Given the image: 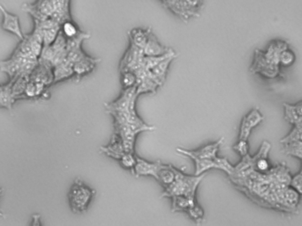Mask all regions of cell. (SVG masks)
Returning <instances> with one entry per match:
<instances>
[{"label": "cell", "instance_id": "obj_15", "mask_svg": "<svg viewBox=\"0 0 302 226\" xmlns=\"http://www.w3.org/2000/svg\"><path fill=\"white\" fill-rule=\"evenodd\" d=\"M52 74H53L52 84H55L58 82L74 77V67H73V65L70 62H68L67 60L63 63L59 64L58 66L53 67Z\"/></svg>", "mask_w": 302, "mask_h": 226}, {"label": "cell", "instance_id": "obj_40", "mask_svg": "<svg viewBox=\"0 0 302 226\" xmlns=\"http://www.w3.org/2000/svg\"><path fill=\"white\" fill-rule=\"evenodd\" d=\"M299 173L302 174V160H301V168H300V171H299Z\"/></svg>", "mask_w": 302, "mask_h": 226}, {"label": "cell", "instance_id": "obj_8", "mask_svg": "<svg viewBox=\"0 0 302 226\" xmlns=\"http://www.w3.org/2000/svg\"><path fill=\"white\" fill-rule=\"evenodd\" d=\"M0 12L3 15V21L1 24V28L3 29V30L14 34L22 41L24 40L25 36L23 35V31H22L18 16L9 13L2 5H0Z\"/></svg>", "mask_w": 302, "mask_h": 226}, {"label": "cell", "instance_id": "obj_12", "mask_svg": "<svg viewBox=\"0 0 302 226\" xmlns=\"http://www.w3.org/2000/svg\"><path fill=\"white\" fill-rule=\"evenodd\" d=\"M100 61L101 60L99 59H96V58L88 56L84 60L74 64L73 65L74 77L77 79L78 81H80L82 77H84L85 75L91 73Z\"/></svg>", "mask_w": 302, "mask_h": 226}, {"label": "cell", "instance_id": "obj_5", "mask_svg": "<svg viewBox=\"0 0 302 226\" xmlns=\"http://www.w3.org/2000/svg\"><path fill=\"white\" fill-rule=\"evenodd\" d=\"M224 141V138L218 141L205 145L202 148L195 150H188L186 148H178L177 151L183 156H188L192 160L195 159H216L218 157L219 148Z\"/></svg>", "mask_w": 302, "mask_h": 226}, {"label": "cell", "instance_id": "obj_19", "mask_svg": "<svg viewBox=\"0 0 302 226\" xmlns=\"http://www.w3.org/2000/svg\"><path fill=\"white\" fill-rule=\"evenodd\" d=\"M284 118L292 125L302 121V102L297 104H284Z\"/></svg>", "mask_w": 302, "mask_h": 226}, {"label": "cell", "instance_id": "obj_1", "mask_svg": "<svg viewBox=\"0 0 302 226\" xmlns=\"http://www.w3.org/2000/svg\"><path fill=\"white\" fill-rule=\"evenodd\" d=\"M136 87L122 90L120 96L111 103L105 104V109L114 121V134L121 139L125 152L134 153L135 139L140 133L156 129L144 122L137 114Z\"/></svg>", "mask_w": 302, "mask_h": 226}, {"label": "cell", "instance_id": "obj_17", "mask_svg": "<svg viewBox=\"0 0 302 226\" xmlns=\"http://www.w3.org/2000/svg\"><path fill=\"white\" fill-rule=\"evenodd\" d=\"M14 80H10L8 83L3 85V89L0 93V108L8 109L9 111H11L12 108L16 101V98L14 96L13 90H12Z\"/></svg>", "mask_w": 302, "mask_h": 226}, {"label": "cell", "instance_id": "obj_30", "mask_svg": "<svg viewBox=\"0 0 302 226\" xmlns=\"http://www.w3.org/2000/svg\"><path fill=\"white\" fill-rule=\"evenodd\" d=\"M187 213L191 217L192 220L195 221L196 223L200 224L201 222H203L204 212H203V208H201V206L198 205V203L194 205L193 207L189 208Z\"/></svg>", "mask_w": 302, "mask_h": 226}, {"label": "cell", "instance_id": "obj_23", "mask_svg": "<svg viewBox=\"0 0 302 226\" xmlns=\"http://www.w3.org/2000/svg\"><path fill=\"white\" fill-rule=\"evenodd\" d=\"M60 32L62 33L63 36L67 39H71L74 37H77L81 31L79 27L76 25V23H74L72 20L63 23L60 27Z\"/></svg>", "mask_w": 302, "mask_h": 226}, {"label": "cell", "instance_id": "obj_34", "mask_svg": "<svg viewBox=\"0 0 302 226\" xmlns=\"http://www.w3.org/2000/svg\"><path fill=\"white\" fill-rule=\"evenodd\" d=\"M233 149L235 150L236 152L239 153L241 157H245V156L249 155V153H248V142H247V141L239 140V141L233 146Z\"/></svg>", "mask_w": 302, "mask_h": 226}, {"label": "cell", "instance_id": "obj_9", "mask_svg": "<svg viewBox=\"0 0 302 226\" xmlns=\"http://www.w3.org/2000/svg\"><path fill=\"white\" fill-rule=\"evenodd\" d=\"M163 163L161 161H157V162H148L147 160L142 159L139 156L136 157V164L132 171L133 175H134L136 178L142 177V176H152L157 179L158 174Z\"/></svg>", "mask_w": 302, "mask_h": 226}, {"label": "cell", "instance_id": "obj_20", "mask_svg": "<svg viewBox=\"0 0 302 226\" xmlns=\"http://www.w3.org/2000/svg\"><path fill=\"white\" fill-rule=\"evenodd\" d=\"M172 211H188L189 208L197 204L196 199H190L186 196H176L172 198Z\"/></svg>", "mask_w": 302, "mask_h": 226}, {"label": "cell", "instance_id": "obj_28", "mask_svg": "<svg viewBox=\"0 0 302 226\" xmlns=\"http://www.w3.org/2000/svg\"><path fill=\"white\" fill-rule=\"evenodd\" d=\"M136 157L137 156L134 155V153H125L118 162L125 170H130V171H133L135 164H136Z\"/></svg>", "mask_w": 302, "mask_h": 226}, {"label": "cell", "instance_id": "obj_31", "mask_svg": "<svg viewBox=\"0 0 302 226\" xmlns=\"http://www.w3.org/2000/svg\"><path fill=\"white\" fill-rule=\"evenodd\" d=\"M295 55L290 49L284 50L279 56V65L282 67H290L294 63Z\"/></svg>", "mask_w": 302, "mask_h": 226}, {"label": "cell", "instance_id": "obj_2", "mask_svg": "<svg viewBox=\"0 0 302 226\" xmlns=\"http://www.w3.org/2000/svg\"><path fill=\"white\" fill-rule=\"evenodd\" d=\"M175 171V181L165 188L161 198H174L176 196H186L190 199H196V190L199 184L203 180L205 174L201 176H191L185 174L183 171L174 167Z\"/></svg>", "mask_w": 302, "mask_h": 226}, {"label": "cell", "instance_id": "obj_27", "mask_svg": "<svg viewBox=\"0 0 302 226\" xmlns=\"http://www.w3.org/2000/svg\"><path fill=\"white\" fill-rule=\"evenodd\" d=\"M302 135V122L295 124L293 129L291 130V133L285 136L284 139H282L280 142L284 145L289 144L294 141H300V137Z\"/></svg>", "mask_w": 302, "mask_h": 226}, {"label": "cell", "instance_id": "obj_11", "mask_svg": "<svg viewBox=\"0 0 302 226\" xmlns=\"http://www.w3.org/2000/svg\"><path fill=\"white\" fill-rule=\"evenodd\" d=\"M100 151L105 154L107 156L111 157L117 161L121 159L122 156L126 153L121 139L118 137L116 134H113L109 144L100 148Z\"/></svg>", "mask_w": 302, "mask_h": 226}, {"label": "cell", "instance_id": "obj_38", "mask_svg": "<svg viewBox=\"0 0 302 226\" xmlns=\"http://www.w3.org/2000/svg\"><path fill=\"white\" fill-rule=\"evenodd\" d=\"M2 89H3V85H0V93L2 91Z\"/></svg>", "mask_w": 302, "mask_h": 226}, {"label": "cell", "instance_id": "obj_39", "mask_svg": "<svg viewBox=\"0 0 302 226\" xmlns=\"http://www.w3.org/2000/svg\"><path fill=\"white\" fill-rule=\"evenodd\" d=\"M0 216H3V217L5 216L4 214H3V213H2L1 211H0Z\"/></svg>", "mask_w": 302, "mask_h": 226}, {"label": "cell", "instance_id": "obj_22", "mask_svg": "<svg viewBox=\"0 0 302 226\" xmlns=\"http://www.w3.org/2000/svg\"><path fill=\"white\" fill-rule=\"evenodd\" d=\"M193 161L196 164V176L205 174L207 171L212 169H218L216 159H195Z\"/></svg>", "mask_w": 302, "mask_h": 226}, {"label": "cell", "instance_id": "obj_24", "mask_svg": "<svg viewBox=\"0 0 302 226\" xmlns=\"http://www.w3.org/2000/svg\"><path fill=\"white\" fill-rule=\"evenodd\" d=\"M43 44L44 47H48L55 42L57 37L60 33V26L53 27L49 30H43Z\"/></svg>", "mask_w": 302, "mask_h": 226}, {"label": "cell", "instance_id": "obj_36", "mask_svg": "<svg viewBox=\"0 0 302 226\" xmlns=\"http://www.w3.org/2000/svg\"><path fill=\"white\" fill-rule=\"evenodd\" d=\"M31 226H42L41 222V215L39 214H35L32 215V222Z\"/></svg>", "mask_w": 302, "mask_h": 226}, {"label": "cell", "instance_id": "obj_26", "mask_svg": "<svg viewBox=\"0 0 302 226\" xmlns=\"http://www.w3.org/2000/svg\"><path fill=\"white\" fill-rule=\"evenodd\" d=\"M283 152L287 156H294L302 160V141H297L285 145Z\"/></svg>", "mask_w": 302, "mask_h": 226}, {"label": "cell", "instance_id": "obj_35", "mask_svg": "<svg viewBox=\"0 0 302 226\" xmlns=\"http://www.w3.org/2000/svg\"><path fill=\"white\" fill-rule=\"evenodd\" d=\"M290 186L292 189L296 191L297 193L302 196V174L298 172V174L294 175L291 178L290 181Z\"/></svg>", "mask_w": 302, "mask_h": 226}, {"label": "cell", "instance_id": "obj_25", "mask_svg": "<svg viewBox=\"0 0 302 226\" xmlns=\"http://www.w3.org/2000/svg\"><path fill=\"white\" fill-rule=\"evenodd\" d=\"M90 37V34L87 33V32H82L78 35L77 37H74V38H71V39H67V51H72V50H75V49L81 48V45H82V42L89 39Z\"/></svg>", "mask_w": 302, "mask_h": 226}, {"label": "cell", "instance_id": "obj_37", "mask_svg": "<svg viewBox=\"0 0 302 226\" xmlns=\"http://www.w3.org/2000/svg\"><path fill=\"white\" fill-rule=\"evenodd\" d=\"M2 193H3V188H0V197L2 195Z\"/></svg>", "mask_w": 302, "mask_h": 226}, {"label": "cell", "instance_id": "obj_10", "mask_svg": "<svg viewBox=\"0 0 302 226\" xmlns=\"http://www.w3.org/2000/svg\"><path fill=\"white\" fill-rule=\"evenodd\" d=\"M252 70L254 73L262 74L268 78H273L276 74H278V66H274L269 64L263 55V52L256 51L255 52V59L252 67Z\"/></svg>", "mask_w": 302, "mask_h": 226}, {"label": "cell", "instance_id": "obj_3", "mask_svg": "<svg viewBox=\"0 0 302 226\" xmlns=\"http://www.w3.org/2000/svg\"><path fill=\"white\" fill-rule=\"evenodd\" d=\"M95 195V191L85 185L81 179L77 178L69 193V202L74 213H83L89 208V203Z\"/></svg>", "mask_w": 302, "mask_h": 226}, {"label": "cell", "instance_id": "obj_16", "mask_svg": "<svg viewBox=\"0 0 302 226\" xmlns=\"http://www.w3.org/2000/svg\"><path fill=\"white\" fill-rule=\"evenodd\" d=\"M150 32L151 30L149 29H140V28H134L133 30H130L129 32L130 44L143 50L145 45L147 44Z\"/></svg>", "mask_w": 302, "mask_h": 226}, {"label": "cell", "instance_id": "obj_6", "mask_svg": "<svg viewBox=\"0 0 302 226\" xmlns=\"http://www.w3.org/2000/svg\"><path fill=\"white\" fill-rule=\"evenodd\" d=\"M144 57L145 56L143 54V51L141 49L130 44L127 51L125 52V55L122 58L119 64L120 73L121 74L125 72L134 73L141 66Z\"/></svg>", "mask_w": 302, "mask_h": 226}, {"label": "cell", "instance_id": "obj_21", "mask_svg": "<svg viewBox=\"0 0 302 226\" xmlns=\"http://www.w3.org/2000/svg\"><path fill=\"white\" fill-rule=\"evenodd\" d=\"M30 77L25 76V75H18L14 80L12 90H13V94L16 98V100L20 97H23L25 90H26L27 85H28V83L30 82Z\"/></svg>", "mask_w": 302, "mask_h": 226}, {"label": "cell", "instance_id": "obj_14", "mask_svg": "<svg viewBox=\"0 0 302 226\" xmlns=\"http://www.w3.org/2000/svg\"><path fill=\"white\" fill-rule=\"evenodd\" d=\"M177 57V54L174 56H171L169 58H167L166 60L162 61L161 63H159L158 66L153 67L152 69L149 70L152 77L155 79L156 82L159 83L160 87H162L165 82H166V75L167 72L169 69L170 65L174 61V59Z\"/></svg>", "mask_w": 302, "mask_h": 226}, {"label": "cell", "instance_id": "obj_32", "mask_svg": "<svg viewBox=\"0 0 302 226\" xmlns=\"http://www.w3.org/2000/svg\"><path fill=\"white\" fill-rule=\"evenodd\" d=\"M283 199L285 200L289 205L294 206L297 205L299 200V194L296 191L292 189L291 187H285L283 193Z\"/></svg>", "mask_w": 302, "mask_h": 226}, {"label": "cell", "instance_id": "obj_33", "mask_svg": "<svg viewBox=\"0 0 302 226\" xmlns=\"http://www.w3.org/2000/svg\"><path fill=\"white\" fill-rule=\"evenodd\" d=\"M216 163L218 165V170L225 171L229 177L232 176L233 171H234V166H232L231 163H229L228 160L225 157H217L216 158Z\"/></svg>", "mask_w": 302, "mask_h": 226}, {"label": "cell", "instance_id": "obj_4", "mask_svg": "<svg viewBox=\"0 0 302 226\" xmlns=\"http://www.w3.org/2000/svg\"><path fill=\"white\" fill-rule=\"evenodd\" d=\"M161 4L187 23L189 19L199 17L204 3L194 0H166L161 1Z\"/></svg>", "mask_w": 302, "mask_h": 226}, {"label": "cell", "instance_id": "obj_13", "mask_svg": "<svg viewBox=\"0 0 302 226\" xmlns=\"http://www.w3.org/2000/svg\"><path fill=\"white\" fill-rule=\"evenodd\" d=\"M169 50L170 49L166 48L159 43L157 37L151 31L148 36L147 44L142 51L145 57H159V56L165 55L166 52H169Z\"/></svg>", "mask_w": 302, "mask_h": 226}, {"label": "cell", "instance_id": "obj_29", "mask_svg": "<svg viewBox=\"0 0 302 226\" xmlns=\"http://www.w3.org/2000/svg\"><path fill=\"white\" fill-rule=\"evenodd\" d=\"M136 76L133 72H125L121 74V83L123 89L133 88L136 86Z\"/></svg>", "mask_w": 302, "mask_h": 226}, {"label": "cell", "instance_id": "obj_7", "mask_svg": "<svg viewBox=\"0 0 302 226\" xmlns=\"http://www.w3.org/2000/svg\"><path fill=\"white\" fill-rule=\"evenodd\" d=\"M262 120H263V117L258 109H254L249 113H247V115L244 117L241 122L239 140L247 141L250 136L252 130L254 129V127H256Z\"/></svg>", "mask_w": 302, "mask_h": 226}, {"label": "cell", "instance_id": "obj_18", "mask_svg": "<svg viewBox=\"0 0 302 226\" xmlns=\"http://www.w3.org/2000/svg\"><path fill=\"white\" fill-rule=\"evenodd\" d=\"M175 178L176 175L174 171V166L163 163L161 169L159 170L157 180L164 186V188H166L175 181Z\"/></svg>", "mask_w": 302, "mask_h": 226}]
</instances>
